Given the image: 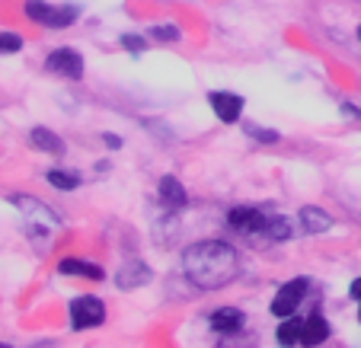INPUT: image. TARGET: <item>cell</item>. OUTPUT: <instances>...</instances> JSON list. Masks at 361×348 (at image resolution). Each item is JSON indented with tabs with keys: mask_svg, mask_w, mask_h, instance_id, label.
Segmentation results:
<instances>
[{
	"mask_svg": "<svg viewBox=\"0 0 361 348\" xmlns=\"http://www.w3.org/2000/svg\"><path fill=\"white\" fill-rule=\"evenodd\" d=\"M298 220H300V230L310 233V237L333 230V224H336L333 214H329L326 208H320V205H304V208L298 211Z\"/></svg>",
	"mask_w": 361,
	"mask_h": 348,
	"instance_id": "4fadbf2b",
	"label": "cell"
},
{
	"mask_svg": "<svg viewBox=\"0 0 361 348\" xmlns=\"http://www.w3.org/2000/svg\"><path fill=\"white\" fill-rule=\"evenodd\" d=\"M58 272L68 275V278H83V281H102L106 272H102L99 262H90V259H77V256H64L58 262Z\"/></svg>",
	"mask_w": 361,
	"mask_h": 348,
	"instance_id": "5bb4252c",
	"label": "cell"
},
{
	"mask_svg": "<svg viewBox=\"0 0 361 348\" xmlns=\"http://www.w3.org/2000/svg\"><path fill=\"white\" fill-rule=\"evenodd\" d=\"M329 335H333V326H329V320L323 316L320 307H314L310 313L304 316V333H300V345L304 348H320L329 342Z\"/></svg>",
	"mask_w": 361,
	"mask_h": 348,
	"instance_id": "9c48e42d",
	"label": "cell"
},
{
	"mask_svg": "<svg viewBox=\"0 0 361 348\" xmlns=\"http://www.w3.org/2000/svg\"><path fill=\"white\" fill-rule=\"evenodd\" d=\"M243 131H246V137H252L256 144H279L281 141V135L275 128H262V125H256V122H246Z\"/></svg>",
	"mask_w": 361,
	"mask_h": 348,
	"instance_id": "d6986e66",
	"label": "cell"
},
{
	"mask_svg": "<svg viewBox=\"0 0 361 348\" xmlns=\"http://www.w3.org/2000/svg\"><path fill=\"white\" fill-rule=\"evenodd\" d=\"M339 109H342V116H345V118H352V122H361V109L355 103H342Z\"/></svg>",
	"mask_w": 361,
	"mask_h": 348,
	"instance_id": "603a6c76",
	"label": "cell"
},
{
	"mask_svg": "<svg viewBox=\"0 0 361 348\" xmlns=\"http://www.w3.org/2000/svg\"><path fill=\"white\" fill-rule=\"evenodd\" d=\"M307 294H310V278H304V275H298V278H288L285 285L275 291L269 310H272V316H279V320H288V316L298 313V307L307 301Z\"/></svg>",
	"mask_w": 361,
	"mask_h": 348,
	"instance_id": "8992f818",
	"label": "cell"
},
{
	"mask_svg": "<svg viewBox=\"0 0 361 348\" xmlns=\"http://www.w3.org/2000/svg\"><path fill=\"white\" fill-rule=\"evenodd\" d=\"M348 297H352L355 304H361V278H355L352 285H348Z\"/></svg>",
	"mask_w": 361,
	"mask_h": 348,
	"instance_id": "cb8c5ba5",
	"label": "cell"
},
{
	"mask_svg": "<svg viewBox=\"0 0 361 348\" xmlns=\"http://www.w3.org/2000/svg\"><path fill=\"white\" fill-rule=\"evenodd\" d=\"M23 13L29 23L45 29H68L80 20V7L77 4H48V0H26Z\"/></svg>",
	"mask_w": 361,
	"mask_h": 348,
	"instance_id": "277c9868",
	"label": "cell"
},
{
	"mask_svg": "<svg viewBox=\"0 0 361 348\" xmlns=\"http://www.w3.org/2000/svg\"><path fill=\"white\" fill-rule=\"evenodd\" d=\"M29 144L42 154H51V157H61L64 154V141L51 128H45V125H35V128L29 131Z\"/></svg>",
	"mask_w": 361,
	"mask_h": 348,
	"instance_id": "9a60e30c",
	"label": "cell"
},
{
	"mask_svg": "<svg viewBox=\"0 0 361 348\" xmlns=\"http://www.w3.org/2000/svg\"><path fill=\"white\" fill-rule=\"evenodd\" d=\"M208 106H212L218 122L237 125L240 116H243V109H246V99L240 93H231V89H212V93H208Z\"/></svg>",
	"mask_w": 361,
	"mask_h": 348,
	"instance_id": "ba28073f",
	"label": "cell"
},
{
	"mask_svg": "<svg viewBox=\"0 0 361 348\" xmlns=\"http://www.w3.org/2000/svg\"><path fill=\"white\" fill-rule=\"evenodd\" d=\"M102 144H106V147H109V151H118V147H122V137L116 135V131H106V135H102Z\"/></svg>",
	"mask_w": 361,
	"mask_h": 348,
	"instance_id": "7402d4cb",
	"label": "cell"
},
{
	"mask_svg": "<svg viewBox=\"0 0 361 348\" xmlns=\"http://www.w3.org/2000/svg\"><path fill=\"white\" fill-rule=\"evenodd\" d=\"M358 323H361V304H358Z\"/></svg>",
	"mask_w": 361,
	"mask_h": 348,
	"instance_id": "484cf974",
	"label": "cell"
},
{
	"mask_svg": "<svg viewBox=\"0 0 361 348\" xmlns=\"http://www.w3.org/2000/svg\"><path fill=\"white\" fill-rule=\"evenodd\" d=\"M16 51H23V35L0 29V55H16Z\"/></svg>",
	"mask_w": 361,
	"mask_h": 348,
	"instance_id": "ffe728a7",
	"label": "cell"
},
{
	"mask_svg": "<svg viewBox=\"0 0 361 348\" xmlns=\"http://www.w3.org/2000/svg\"><path fill=\"white\" fill-rule=\"evenodd\" d=\"M118 45L125 48V51H128V55H144V48H147V39H144V35H137V32H125L122 39H118Z\"/></svg>",
	"mask_w": 361,
	"mask_h": 348,
	"instance_id": "44dd1931",
	"label": "cell"
},
{
	"mask_svg": "<svg viewBox=\"0 0 361 348\" xmlns=\"http://www.w3.org/2000/svg\"><path fill=\"white\" fill-rule=\"evenodd\" d=\"M355 35H358V42H361V26H358V32H355Z\"/></svg>",
	"mask_w": 361,
	"mask_h": 348,
	"instance_id": "4316f807",
	"label": "cell"
},
{
	"mask_svg": "<svg viewBox=\"0 0 361 348\" xmlns=\"http://www.w3.org/2000/svg\"><path fill=\"white\" fill-rule=\"evenodd\" d=\"M150 281H154V268H150L144 259L125 262V266L116 272V287L118 291H137V287L150 285Z\"/></svg>",
	"mask_w": 361,
	"mask_h": 348,
	"instance_id": "30bf717a",
	"label": "cell"
},
{
	"mask_svg": "<svg viewBox=\"0 0 361 348\" xmlns=\"http://www.w3.org/2000/svg\"><path fill=\"white\" fill-rule=\"evenodd\" d=\"M208 326L218 335H240L246 326V313L240 307H218L208 313Z\"/></svg>",
	"mask_w": 361,
	"mask_h": 348,
	"instance_id": "8fae6325",
	"label": "cell"
},
{
	"mask_svg": "<svg viewBox=\"0 0 361 348\" xmlns=\"http://www.w3.org/2000/svg\"><path fill=\"white\" fill-rule=\"evenodd\" d=\"M0 348H13V345H7V342H0Z\"/></svg>",
	"mask_w": 361,
	"mask_h": 348,
	"instance_id": "d4e9b609",
	"label": "cell"
},
{
	"mask_svg": "<svg viewBox=\"0 0 361 348\" xmlns=\"http://www.w3.org/2000/svg\"><path fill=\"white\" fill-rule=\"evenodd\" d=\"M45 70L61 77V80H83V55L77 48L61 45V48H55V51H48Z\"/></svg>",
	"mask_w": 361,
	"mask_h": 348,
	"instance_id": "52a82bcc",
	"label": "cell"
},
{
	"mask_svg": "<svg viewBox=\"0 0 361 348\" xmlns=\"http://www.w3.org/2000/svg\"><path fill=\"white\" fill-rule=\"evenodd\" d=\"M68 316H71V329H74V333H83V329L102 326L106 316H109V310H106V304H102L99 297L80 294V297H74V301L68 304Z\"/></svg>",
	"mask_w": 361,
	"mask_h": 348,
	"instance_id": "5b68a950",
	"label": "cell"
},
{
	"mask_svg": "<svg viewBox=\"0 0 361 348\" xmlns=\"http://www.w3.org/2000/svg\"><path fill=\"white\" fill-rule=\"evenodd\" d=\"M300 333H304V316H288V320H279V329H275V339H279L281 348H294L300 345Z\"/></svg>",
	"mask_w": 361,
	"mask_h": 348,
	"instance_id": "2e32d148",
	"label": "cell"
},
{
	"mask_svg": "<svg viewBox=\"0 0 361 348\" xmlns=\"http://www.w3.org/2000/svg\"><path fill=\"white\" fill-rule=\"evenodd\" d=\"M45 179H48V185H55L58 192H74V189H80V182H83L80 173L64 170V166H55V170H48Z\"/></svg>",
	"mask_w": 361,
	"mask_h": 348,
	"instance_id": "e0dca14e",
	"label": "cell"
},
{
	"mask_svg": "<svg viewBox=\"0 0 361 348\" xmlns=\"http://www.w3.org/2000/svg\"><path fill=\"white\" fill-rule=\"evenodd\" d=\"M227 227L250 240L252 246H272V243H288L294 233L291 220L279 211H266L256 205H237L227 211Z\"/></svg>",
	"mask_w": 361,
	"mask_h": 348,
	"instance_id": "7a4b0ae2",
	"label": "cell"
},
{
	"mask_svg": "<svg viewBox=\"0 0 361 348\" xmlns=\"http://www.w3.org/2000/svg\"><path fill=\"white\" fill-rule=\"evenodd\" d=\"M147 35L154 42H164V45H176V42H183V29L176 26V23H157V26H150L147 29Z\"/></svg>",
	"mask_w": 361,
	"mask_h": 348,
	"instance_id": "ac0fdd59",
	"label": "cell"
},
{
	"mask_svg": "<svg viewBox=\"0 0 361 348\" xmlns=\"http://www.w3.org/2000/svg\"><path fill=\"white\" fill-rule=\"evenodd\" d=\"M157 195H160V205H164L170 214L173 211H185V208H189V192H185V185L179 182L176 176H160Z\"/></svg>",
	"mask_w": 361,
	"mask_h": 348,
	"instance_id": "7c38bea8",
	"label": "cell"
},
{
	"mask_svg": "<svg viewBox=\"0 0 361 348\" xmlns=\"http://www.w3.org/2000/svg\"><path fill=\"white\" fill-rule=\"evenodd\" d=\"M10 201L23 211L26 233L42 246V249H48V246H51V237L64 227V220L58 218V211L55 208H48L45 201H39V198H32V195H13Z\"/></svg>",
	"mask_w": 361,
	"mask_h": 348,
	"instance_id": "3957f363",
	"label": "cell"
},
{
	"mask_svg": "<svg viewBox=\"0 0 361 348\" xmlns=\"http://www.w3.org/2000/svg\"><path fill=\"white\" fill-rule=\"evenodd\" d=\"M183 272L198 291H221L240 275V253L224 240H198L183 249Z\"/></svg>",
	"mask_w": 361,
	"mask_h": 348,
	"instance_id": "6da1fadb",
	"label": "cell"
}]
</instances>
